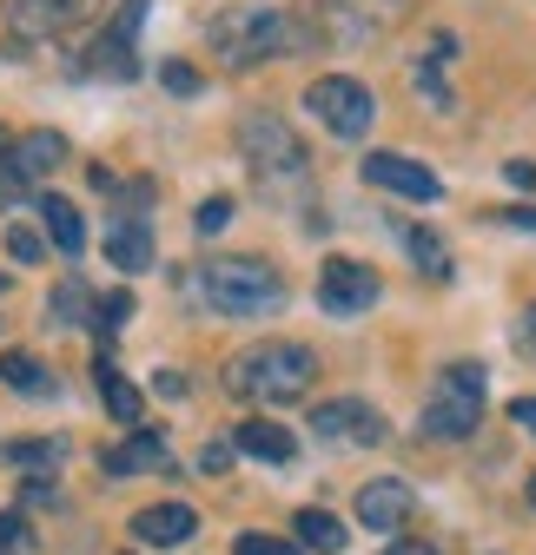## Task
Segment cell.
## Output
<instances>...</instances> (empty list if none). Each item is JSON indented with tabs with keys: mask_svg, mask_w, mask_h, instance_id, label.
I'll list each match as a JSON object with an SVG mask.
<instances>
[{
	"mask_svg": "<svg viewBox=\"0 0 536 555\" xmlns=\"http://www.w3.org/2000/svg\"><path fill=\"white\" fill-rule=\"evenodd\" d=\"M0 292H8V271H0Z\"/></svg>",
	"mask_w": 536,
	"mask_h": 555,
	"instance_id": "40",
	"label": "cell"
},
{
	"mask_svg": "<svg viewBox=\"0 0 536 555\" xmlns=\"http://www.w3.org/2000/svg\"><path fill=\"white\" fill-rule=\"evenodd\" d=\"M199 232H206V238H219L226 225H232V198H206V205H199V219H192Z\"/></svg>",
	"mask_w": 536,
	"mask_h": 555,
	"instance_id": "28",
	"label": "cell"
},
{
	"mask_svg": "<svg viewBox=\"0 0 536 555\" xmlns=\"http://www.w3.org/2000/svg\"><path fill=\"white\" fill-rule=\"evenodd\" d=\"M106 258H113V271H146V264H153V232H146V219H119V225L106 232Z\"/></svg>",
	"mask_w": 536,
	"mask_h": 555,
	"instance_id": "17",
	"label": "cell"
},
{
	"mask_svg": "<svg viewBox=\"0 0 536 555\" xmlns=\"http://www.w3.org/2000/svg\"><path fill=\"white\" fill-rule=\"evenodd\" d=\"M153 390H159V397H186V377H179V371H159Z\"/></svg>",
	"mask_w": 536,
	"mask_h": 555,
	"instance_id": "36",
	"label": "cell"
},
{
	"mask_svg": "<svg viewBox=\"0 0 536 555\" xmlns=\"http://www.w3.org/2000/svg\"><path fill=\"white\" fill-rule=\"evenodd\" d=\"M126 318H132V292H106V298L93 305V331H100V337H113Z\"/></svg>",
	"mask_w": 536,
	"mask_h": 555,
	"instance_id": "26",
	"label": "cell"
},
{
	"mask_svg": "<svg viewBox=\"0 0 536 555\" xmlns=\"http://www.w3.org/2000/svg\"><path fill=\"white\" fill-rule=\"evenodd\" d=\"M411 21V0H318V27L339 47H371Z\"/></svg>",
	"mask_w": 536,
	"mask_h": 555,
	"instance_id": "6",
	"label": "cell"
},
{
	"mask_svg": "<svg viewBox=\"0 0 536 555\" xmlns=\"http://www.w3.org/2000/svg\"><path fill=\"white\" fill-rule=\"evenodd\" d=\"M166 93H199V74H192V66H179V60H166Z\"/></svg>",
	"mask_w": 536,
	"mask_h": 555,
	"instance_id": "31",
	"label": "cell"
},
{
	"mask_svg": "<svg viewBox=\"0 0 536 555\" xmlns=\"http://www.w3.org/2000/svg\"><path fill=\"white\" fill-rule=\"evenodd\" d=\"M40 219H47V238H53L66 258H80V251H87V219H80V205H66V198L40 192Z\"/></svg>",
	"mask_w": 536,
	"mask_h": 555,
	"instance_id": "16",
	"label": "cell"
},
{
	"mask_svg": "<svg viewBox=\"0 0 536 555\" xmlns=\"http://www.w3.org/2000/svg\"><path fill=\"white\" fill-rule=\"evenodd\" d=\"M305 113H318L324 132H339V139H365L371 119H378V100H371V87L352 80V74H324V80L305 87Z\"/></svg>",
	"mask_w": 536,
	"mask_h": 555,
	"instance_id": "7",
	"label": "cell"
},
{
	"mask_svg": "<svg viewBox=\"0 0 536 555\" xmlns=\"http://www.w3.org/2000/svg\"><path fill=\"white\" fill-rule=\"evenodd\" d=\"M0 384L21 390V397H53V371L34 351H0Z\"/></svg>",
	"mask_w": 536,
	"mask_h": 555,
	"instance_id": "20",
	"label": "cell"
},
{
	"mask_svg": "<svg viewBox=\"0 0 536 555\" xmlns=\"http://www.w3.org/2000/svg\"><path fill=\"white\" fill-rule=\"evenodd\" d=\"M516 351H523V358H536V305H529V311H523V324H516Z\"/></svg>",
	"mask_w": 536,
	"mask_h": 555,
	"instance_id": "33",
	"label": "cell"
},
{
	"mask_svg": "<svg viewBox=\"0 0 536 555\" xmlns=\"http://www.w3.org/2000/svg\"><path fill=\"white\" fill-rule=\"evenodd\" d=\"M106 469H113V476H132V469H173V456H166V443H159L153 430H140L132 443L106 450Z\"/></svg>",
	"mask_w": 536,
	"mask_h": 555,
	"instance_id": "21",
	"label": "cell"
},
{
	"mask_svg": "<svg viewBox=\"0 0 536 555\" xmlns=\"http://www.w3.org/2000/svg\"><path fill=\"white\" fill-rule=\"evenodd\" d=\"M311 34L292 14H279V8H226L213 21V53L226 66H265V60H279V53H292Z\"/></svg>",
	"mask_w": 536,
	"mask_h": 555,
	"instance_id": "2",
	"label": "cell"
},
{
	"mask_svg": "<svg viewBox=\"0 0 536 555\" xmlns=\"http://www.w3.org/2000/svg\"><path fill=\"white\" fill-rule=\"evenodd\" d=\"M0 463H14V469H34V476H47L53 463H66V443H60V437H47V443H8V450H0Z\"/></svg>",
	"mask_w": 536,
	"mask_h": 555,
	"instance_id": "24",
	"label": "cell"
},
{
	"mask_svg": "<svg viewBox=\"0 0 536 555\" xmlns=\"http://www.w3.org/2000/svg\"><path fill=\"white\" fill-rule=\"evenodd\" d=\"M510 416H516V424L536 437V397H516V403H510Z\"/></svg>",
	"mask_w": 536,
	"mask_h": 555,
	"instance_id": "35",
	"label": "cell"
},
{
	"mask_svg": "<svg viewBox=\"0 0 536 555\" xmlns=\"http://www.w3.org/2000/svg\"><path fill=\"white\" fill-rule=\"evenodd\" d=\"M497 225H510V232H536V205H510V212H490Z\"/></svg>",
	"mask_w": 536,
	"mask_h": 555,
	"instance_id": "32",
	"label": "cell"
},
{
	"mask_svg": "<svg viewBox=\"0 0 536 555\" xmlns=\"http://www.w3.org/2000/svg\"><path fill=\"white\" fill-rule=\"evenodd\" d=\"M100 14V0H8V27L21 40H53L66 27H80Z\"/></svg>",
	"mask_w": 536,
	"mask_h": 555,
	"instance_id": "11",
	"label": "cell"
},
{
	"mask_svg": "<svg viewBox=\"0 0 536 555\" xmlns=\"http://www.w3.org/2000/svg\"><path fill=\"white\" fill-rule=\"evenodd\" d=\"M378 271L365 264V258H331L324 271H318V305L331 311V318H358V311H371L378 305Z\"/></svg>",
	"mask_w": 536,
	"mask_h": 555,
	"instance_id": "9",
	"label": "cell"
},
{
	"mask_svg": "<svg viewBox=\"0 0 536 555\" xmlns=\"http://www.w3.org/2000/svg\"><path fill=\"white\" fill-rule=\"evenodd\" d=\"M529 509H536V476H529Z\"/></svg>",
	"mask_w": 536,
	"mask_h": 555,
	"instance_id": "38",
	"label": "cell"
},
{
	"mask_svg": "<svg viewBox=\"0 0 536 555\" xmlns=\"http://www.w3.org/2000/svg\"><path fill=\"white\" fill-rule=\"evenodd\" d=\"M405 516H411V490L397 476H378L358 490V522L365 529H405Z\"/></svg>",
	"mask_w": 536,
	"mask_h": 555,
	"instance_id": "14",
	"label": "cell"
},
{
	"mask_svg": "<svg viewBox=\"0 0 536 555\" xmlns=\"http://www.w3.org/2000/svg\"><path fill=\"white\" fill-rule=\"evenodd\" d=\"M232 443L245 450V456H258V463H292V430L285 424H272V416H245V424L232 430Z\"/></svg>",
	"mask_w": 536,
	"mask_h": 555,
	"instance_id": "15",
	"label": "cell"
},
{
	"mask_svg": "<svg viewBox=\"0 0 536 555\" xmlns=\"http://www.w3.org/2000/svg\"><path fill=\"white\" fill-rule=\"evenodd\" d=\"M93 377H100V403L119 416V424H140V390H132V384H126L106 358H100V371H93Z\"/></svg>",
	"mask_w": 536,
	"mask_h": 555,
	"instance_id": "23",
	"label": "cell"
},
{
	"mask_svg": "<svg viewBox=\"0 0 536 555\" xmlns=\"http://www.w3.org/2000/svg\"><path fill=\"white\" fill-rule=\"evenodd\" d=\"M8 251H14L21 264H40V258H47V238H40L34 225H14V232H8Z\"/></svg>",
	"mask_w": 536,
	"mask_h": 555,
	"instance_id": "27",
	"label": "cell"
},
{
	"mask_svg": "<svg viewBox=\"0 0 536 555\" xmlns=\"http://www.w3.org/2000/svg\"><path fill=\"white\" fill-rule=\"evenodd\" d=\"M66 132H53V126H40V132H21V139H8L0 146V185L8 192H21V185H40V179H53L60 166H66Z\"/></svg>",
	"mask_w": 536,
	"mask_h": 555,
	"instance_id": "8",
	"label": "cell"
},
{
	"mask_svg": "<svg viewBox=\"0 0 536 555\" xmlns=\"http://www.w3.org/2000/svg\"><path fill=\"white\" fill-rule=\"evenodd\" d=\"M365 179L384 185V192H397V198H418V205H431V198L444 192L437 172L418 166V159H405V153H371V159H365Z\"/></svg>",
	"mask_w": 536,
	"mask_h": 555,
	"instance_id": "12",
	"label": "cell"
},
{
	"mask_svg": "<svg viewBox=\"0 0 536 555\" xmlns=\"http://www.w3.org/2000/svg\"><path fill=\"white\" fill-rule=\"evenodd\" d=\"M132 535H140L146 548H179V542L199 535V516H192V503H146L140 516H132Z\"/></svg>",
	"mask_w": 536,
	"mask_h": 555,
	"instance_id": "13",
	"label": "cell"
},
{
	"mask_svg": "<svg viewBox=\"0 0 536 555\" xmlns=\"http://www.w3.org/2000/svg\"><path fill=\"white\" fill-rule=\"evenodd\" d=\"M298 548H318V555H339L345 548V522L331 516V509H298Z\"/></svg>",
	"mask_w": 536,
	"mask_h": 555,
	"instance_id": "22",
	"label": "cell"
},
{
	"mask_svg": "<svg viewBox=\"0 0 536 555\" xmlns=\"http://www.w3.org/2000/svg\"><path fill=\"white\" fill-rule=\"evenodd\" d=\"M503 179H510V185H523V192H529V185H536V159H510V166H503Z\"/></svg>",
	"mask_w": 536,
	"mask_h": 555,
	"instance_id": "34",
	"label": "cell"
},
{
	"mask_svg": "<svg viewBox=\"0 0 536 555\" xmlns=\"http://www.w3.org/2000/svg\"><path fill=\"white\" fill-rule=\"evenodd\" d=\"M239 153H245V166L265 172V179H298V172L311 166L305 139H298L279 113H245V119H239Z\"/></svg>",
	"mask_w": 536,
	"mask_h": 555,
	"instance_id": "5",
	"label": "cell"
},
{
	"mask_svg": "<svg viewBox=\"0 0 536 555\" xmlns=\"http://www.w3.org/2000/svg\"><path fill=\"white\" fill-rule=\"evenodd\" d=\"M311 430H318L324 443H358V450H378V443L391 437V424H384L365 397H331V403H318V410H311Z\"/></svg>",
	"mask_w": 536,
	"mask_h": 555,
	"instance_id": "10",
	"label": "cell"
},
{
	"mask_svg": "<svg viewBox=\"0 0 536 555\" xmlns=\"http://www.w3.org/2000/svg\"><path fill=\"white\" fill-rule=\"evenodd\" d=\"M87 74L93 80H140V60H132V40H119V34H100L93 47H87Z\"/></svg>",
	"mask_w": 536,
	"mask_h": 555,
	"instance_id": "18",
	"label": "cell"
},
{
	"mask_svg": "<svg viewBox=\"0 0 536 555\" xmlns=\"http://www.w3.org/2000/svg\"><path fill=\"white\" fill-rule=\"evenodd\" d=\"M318 377V358L292 337H265V344H245V351L226 364V390L245 397V403H298Z\"/></svg>",
	"mask_w": 536,
	"mask_h": 555,
	"instance_id": "1",
	"label": "cell"
},
{
	"mask_svg": "<svg viewBox=\"0 0 536 555\" xmlns=\"http://www.w3.org/2000/svg\"><path fill=\"white\" fill-rule=\"evenodd\" d=\"M239 555H298V542H279V535H265V529H245L239 535Z\"/></svg>",
	"mask_w": 536,
	"mask_h": 555,
	"instance_id": "29",
	"label": "cell"
},
{
	"mask_svg": "<svg viewBox=\"0 0 536 555\" xmlns=\"http://www.w3.org/2000/svg\"><path fill=\"white\" fill-rule=\"evenodd\" d=\"M384 555H437V548H424V542H391Z\"/></svg>",
	"mask_w": 536,
	"mask_h": 555,
	"instance_id": "37",
	"label": "cell"
},
{
	"mask_svg": "<svg viewBox=\"0 0 536 555\" xmlns=\"http://www.w3.org/2000/svg\"><path fill=\"white\" fill-rule=\"evenodd\" d=\"M146 8H153V0H126V8H119V21H113L106 34H119V40H132V34H140V27H146Z\"/></svg>",
	"mask_w": 536,
	"mask_h": 555,
	"instance_id": "30",
	"label": "cell"
},
{
	"mask_svg": "<svg viewBox=\"0 0 536 555\" xmlns=\"http://www.w3.org/2000/svg\"><path fill=\"white\" fill-rule=\"evenodd\" d=\"M477 416H484V364H450L431 390V410H424V430L437 443H463L477 430Z\"/></svg>",
	"mask_w": 536,
	"mask_h": 555,
	"instance_id": "4",
	"label": "cell"
},
{
	"mask_svg": "<svg viewBox=\"0 0 536 555\" xmlns=\"http://www.w3.org/2000/svg\"><path fill=\"white\" fill-rule=\"evenodd\" d=\"M0 555H21V548H8V542H0Z\"/></svg>",
	"mask_w": 536,
	"mask_h": 555,
	"instance_id": "39",
	"label": "cell"
},
{
	"mask_svg": "<svg viewBox=\"0 0 536 555\" xmlns=\"http://www.w3.org/2000/svg\"><path fill=\"white\" fill-rule=\"evenodd\" d=\"M199 298L226 318H272L285 305V278L265 258H219V264H199Z\"/></svg>",
	"mask_w": 536,
	"mask_h": 555,
	"instance_id": "3",
	"label": "cell"
},
{
	"mask_svg": "<svg viewBox=\"0 0 536 555\" xmlns=\"http://www.w3.org/2000/svg\"><path fill=\"white\" fill-rule=\"evenodd\" d=\"M53 318H60V331H66V324H87V318H93L87 285H60V292H53Z\"/></svg>",
	"mask_w": 536,
	"mask_h": 555,
	"instance_id": "25",
	"label": "cell"
},
{
	"mask_svg": "<svg viewBox=\"0 0 536 555\" xmlns=\"http://www.w3.org/2000/svg\"><path fill=\"white\" fill-rule=\"evenodd\" d=\"M397 238H405V251H411V264L424 271V278H437V285H444V278L457 271V258H450V245L431 232V225H405V232H397Z\"/></svg>",
	"mask_w": 536,
	"mask_h": 555,
	"instance_id": "19",
	"label": "cell"
}]
</instances>
